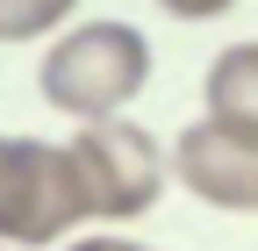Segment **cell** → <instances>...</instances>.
Wrapping results in <instances>:
<instances>
[{
  "mask_svg": "<svg viewBox=\"0 0 258 251\" xmlns=\"http://www.w3.org/2000/svg\"><path fill=\"white\" fill-rule=\"evenodd\" d=\"M64 251H151V244H129V237H72V244H64Z\"/></svg>",
  "mask_w": 258,
  "mask_h": 251,
  "instance_id": "ba28073f",
  "label": "cell"
},
{
  "mask_svg": "<svg viewBox=\"0 0 258 251\" xmlns=\"http://www.w3.org/2000/svg\"><path fill=\"white\" fill-rule=\"evenodd\" d=\"M72 165H79L93 223H137V215H151L158 194H165V179H172V158L158 151V137L137 130V122H122V115L115 122H79Z\"/></svg>",
  "mask_w": 258,
  "mask_h": 251,
  "instance_id": "3957f363",
  "label": "cell"
},
{
  "mask_svg": "<svg viewBox=\"0 0 258 251\" xmlns=\"http://www.w3.org/2000/svg\"><path fill=\"white\" fill-rule=\"evenodd\" d=\"M201 108H208V122H222L230 137L258 144V43L215 50V65H208V79H201Z\"/></svg>",
  "mask_w": 258,
  "mask_h": 251,
  "instance_id": "5b68a950",
  "label": "cell"
},
{
  "mask_svg": "<svg viewBox=\"0 0 258 251\" xmlns=\"http://www.w3.org/2000/svg\"><path fill=\"white\" fill-rule=\"evenodd\" d=\"M165 15H179V22H215V15H230L237 0H158Z\"/></svg>",
  "mask_w": 258,
  "mask_h": 251,
  "instance_id": "52a82bcc",
  "label": "cell"
},
{
  "mask_svg": "<svg viewBox=\"0 0 258 251\" xmlns=\"http://www.w3.org/2000/svg\"><path fill=\"white\" fill-rule=\"evenodd\" d=\"M79 15V0H0V43H36V36H64Z\"/></svg>",
  "mask_w": 258,
  "mask_h": 251,
  "instance_id": "8992f818",
  "label": "cell"
},
{
  "mask_svg": "<svg viewBox=\"0 0 258 251\" xmlns=\"http://www.w3.org/2000/svg\"><path fill=\"white\" fill-rule=\"evenodd\" d=\"M79 223H93V208L72 165V144L0 137V244L43 251V244H64Z\"/></svg>",
  "mask_w": 258,
  "mask_h": 251,
  "instance_id": "7a4b0ae2",
  "label": "cell"
},
{
  "mask_svg": "<svg viewBox=\"0 0 258 251\" xmlns=\"http://www.w3.org/2000/svg\"><path fill=\"white\" fill-rule=\"evenodd\" d=\"M172 179L186 186L194 201L230 208V215H258V144L230 137L222 122H186L172 144Z\"/></svg>",
  "mask_w": 258,
  "mask_h": 251,
  "instance_id": "277c9868",
  "label": "cell"
},
{
  "mask_svg": "<svg viewBox=\"0 0 258 251\" xmlns=\"http://www.w3.org/2000/svg\"><path fill=\"white\" fill-rule=\"evenodd\" d=\"M144 79H151V43L129 22H72L36 65L43 101L72 122H115V108L137 101Z\"/></svg>",
  "mask_w": 258,
  "mask_h": 251,
  "instance_id": "6da1fadb",
  "label": "cell"
}]
</instances>
